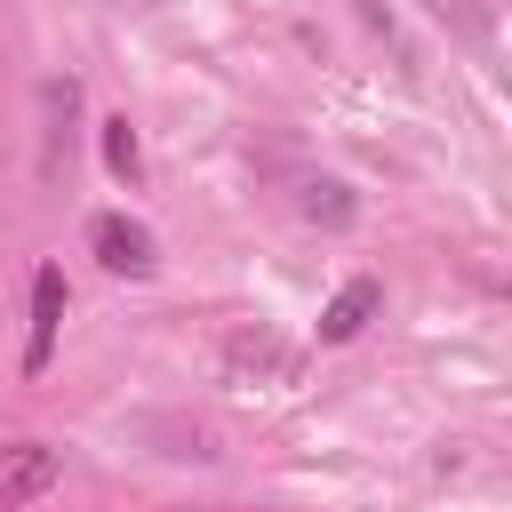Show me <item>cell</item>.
<instances>
[{"mask_svg": "<svg viewBox=\"0 0 512 512\" xmlns=\"http://www.w3.org/2000/svg\"><path fill=\"white\" fill-rule=\"evenodd\" d=\"M88 248H96V264L120 272V280H152V272H160V248H152V232H144L136 216H96V224H88Z\"/></svg>", "mask_w": 512, "mask_h": 512, "instance_id": "cell-1", "label": "cell"}, {"mask_svg": "<svg viewBox=\"0 0 512 512\" xmlns=\"http://www.w3.org/2000/svg\"><path fill=\"white\" fill-rule=\"evenodd\" d=\"M64 480V456L40 448V440H8L0 448V512H24L32 496H48Z\"/></svg>", "mask_w": 512, "mask_h": 512, "instance_id": "cell-2", "label": "cell"}, {"mask_svg": "<svg viewBox=\"0 0 512 512\" xmlns=\"http://www.w3.org/2000/svg\"><path fill=\"white\" fill-rule=\"evenodd\" d=\"M56 328H64V264L32 272V336H24V376H48L56 360Z\"/></svg>", "mask_w": 512, "mask_h": 512, "instance_id": "cell-3", "label": "cell"}, {"mask_svg": "<svg viewBox=\"0 0 512 512\" xmlns=\"http://www.w3.org/2000/svg\"><path fill=\"white\" fill-rule=\"evenodd\" d=\"M376 312H384V280H376V272H352V280L320 304V344H352Z\"/></svg>", "mask_w": 512, "mask_h": 512, "instance_id": "cell-4", "label": "cell"}, {"mask_svg": "<svg viewBox=\"0 0 512 512\" xmlns=\"http://www.w3.org/2000/svg\"><path fill=\"white\" fill-rule=\"evenodd\" d=\"M224 360H232V368H264V376H288V368H296V360H288V352H280L264 328H240V336H224Z\"/></svg>", "mask_w": 512, "mask_h": 512, "instance_id": "cell-5", "label": "cell"}, {"mask_svg": "<svg viewBox=\"0 0 512 512\" xmlns=\"http://www.w3.org/2000/svg\"><path fill=\"white\" fill-rule=\"evenodd\" d=\"M304 216H312L320 232H344V224H352L360 208H352V192H344L336 176H320V184H304Z\"/></svg>", "mask_w": 512, "mask_h": 512, "instance_id": "cell-6", "label": "cell"}, {"mask_svg": "<svg viewBox=\"0 0 512 512\" xmlns=\"http://www.w3.org/2000/svg\"><path fill=\"white\" fill-rule=\"evenodd\" d=\"M104 168H112L120 184L144 176V152H136V128H128V120H104Z\"/></svg>", "mask_w": 512, "mask_h": 512, "instance_id": "cell-7", "label": "cell"}, {"mask_svg": "<svg viewBox=\"0 0 512 512\" xmlns=\"http://www.w3.org/2000/svg\"><path fill=\"white\" fill-rule=\"evenodd\" d=\"M432 8H440V16H456V24H464V32H472V40H488V16H472V8H464V0H432Z\"/></svg>", "mask_w": 512, "mask_h": 512, "instance_id": "cell-8", "label": "cell"}]
</instances>
